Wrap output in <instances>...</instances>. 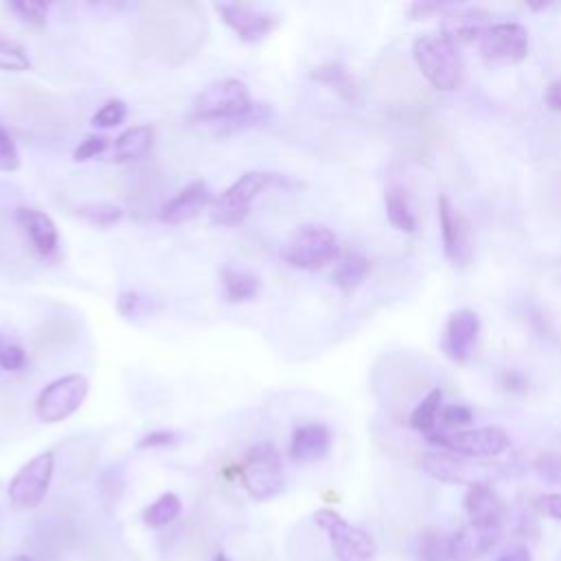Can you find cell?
Returning <instances> with one entry per match:
<instances>
[{
  "instance_id": "obj_29",
  "label": "cell",
  "mask_w": 561,
  "mask_h": 561,
  "mask_svg": "<svg viewBox=\"0 0 561 561\" xmlns=\"http://www.w3.org/2000/svg\"><path fill=\"white\" fill-rule=\"evenodd\" d=\"M182 511V502L175 493H162L153 504H149L142 513V522L149 528H162L171 524Z\"/></svg>"
},
{
  "instance_id": "obj_7",
  "label": "cell",
  "mask_w": 561,
  "mask_h": 561,
  "mask_svg": "<svg viewBox=\"0 0 561 561\" xmlns=\"http://www.w3.org/2000/svg\"><path fill=\"white\" fill-rule=\"evenodd\" d=\"M313 522L327 533L331 550L337 561H373L377 554L375 539L346 522L333 508H318L313 513Z\"/></svg>"
},
{
  "instance_id": "obj_38",
  "label": "cell",
  "mask_w": 561,
  "mask_h": 561,
  "mask_svg": "<svg viewBox=\"0 0 561 561\" xmlns=\"http://www.w3.org/2000/svg\"><path fill=\"white\" fill-rule=\"evenodd\" d=\"M20 169V153L11 138V134L0 125V171H18Z\"/></svg>"
},
{
  "instance_id": "obj_15",
  "label": "cell",
  "mask_w": 561,
  "mask_h": 561,
  "mask_svg": "<svg viewBox=\"0 0 561 561\" xmlns=\"http://www.w3.org/2000/svg\"><path fill=\"white\" fill-rule=\"evenodd\" d=\"M462 504H465L469 526L502 528V522L506 517V506L491 484L478 482L467 486Z\"/></svg>"
},
{
  "instance_id": "obj_9",
  "label": "cell",
  "mask_w": 561,
  "mask_h": 561,
  "mask_svg": "<svg viewBox=\"0 0 561 561\" xmlns=\"http://www.w3.org/2000/svg\"><path fill=\"white\" fill-rule=\"evenodd\" d=\"M90 383L83 375L72 373L64 375L37 394L35 399V414L42 423H61L72 416L85 401Z\"/></svg>"
},
{
  "instance_id": "obj_32",
  "label": "cell",
  "mask_w": 561,
  "mask_h": 561,
  "mask_svg": "<svg viewBox=\"0 0 561 561\" xmlns=\"http://www.w3.org/2000/svg\"><path fill=\"white\" fill-rule=\"evenodd\" d=\"M471 423H473V410L465 403H451V405H443L436 432H458V430H467Z\"/></svg>"
},
{
  "instance_id": "obj_2",
  "label": "cell",
  "mask_w": 561,
  "mask_h": 561,
  "mask_svg": "<svg viewBox=\"0 0 561 561\" xmlns=\"http://www.w3.org/2000/svg\"><path fill=\"white\" fill-rule=\"evenodd\" d=\"M254 101L241 79H219L208 83L191 103V118L208 125H224L241 116Z\"/></svg>"
},
{
  "instance_id": "obj_48",
  "label": "cell",
  "mask_w": 561,
  "mask_h": 561,
  "mask_svg": "<svg viewBox=\"0 0 561 561\" xmlns=\"http://www.w3.org/2000/svg\"><path fill=\"white\" fill-rule=\"evenodd\" d=\"M0 348H2V346H0Z\"/></svg>"
},
{
  "instance_id": "obj_17",
  "label": "cell",
  "mask_w": 561,
  "mask_h": 561,
  "mask_svg": "<svg viewBox=\"0 0 561 561\" xmlns=\"http://www.w3.org/2000/svg\"><path fill=\"white\" fill-rule=\"evenodd\" d=\"M331 430L324 423H305L291 432L289 458L294 462L322 460L331 449Z\"/></svg>"
},
{
  "instance_id": "obj_6",
  "label": "cell",
  "mask_w": 561,
  "mask_h": 561,
  "mask_svg": "<svg viewBox=\"0 0 561 561\" xmlns=\"http://www.w3.org/2000/svg\"><path fill=\"white\" fill-rule=\"evenodd\" d=\"M239 478L254 500H270L278 495L285 486V469L283 460L272 443H256L248 449Z\"/></svg>"
},
{
  "instance_id": "obj_13",
  "label": "cell",
  "mask_w": 561,
  "mask_h": 561,
  "mask_svg": "<svg viewBox=\"0 0 561 561\" xmlns=\"http://www.w3.org/2000/svg\"><path fill=\"white\" fill-rule=\"evenodd\" d=\"M478 333H480V316L469 307L456 309L454 313H449L443 329V337H440L443 355L454 364L467 362L476 346Z\"/></svg>"
},
{
  "instance_id": "obj_28",
  "label": "cell",
  "mask_w": 561,
  "mask_h": 561,
  "mask_svg": "<svg viewBox=\"0 0 561 561\" xmlns=\"http://www.w3.org/2000/svg\"><path fill=\"white\" fill-rule=\"evenodd\" d=\"M75 215L94 228H110L121 221L123 208L112 202H90V204L77 206Z\"/></svg>"
},
{
  "instance_id": "obj_11",
  "label": "cell",
  "mask_w": 561,
  "mask_h": 561,
  "mask_svg": "<svg viewBox=\"0 0 561 561\" xmlns=\"http://www.w3.org/2000/svg\"><path fill=\"white\" fill-rule=\"evenodd\" d=\"M438 226L443 252L451 265H467L471 261V226L465 215L449 202L447 195L438 197Z\"/></svg>"
},
{
  "instance_id": "obj_1",
  "label": "cell",
  "mask_w": 561,
  "mask_h": 561,
  "mask_svg": "<svg viewBox=\"0 0 561 561\" xmlns=\"http://www.w3.org/2000/svg\"><path fill=\"white\" fill-rule=\"evenodd\" d=\"M412 59L425 81L438 92H451L462 81V55L443 31L421 33L412 42Z\"/></svg>"
},
{
  "instance_id": "obj_23",
  "label": "cell",
  "mask_w": 561,
  "mask_h": 561,
  "mask_svg": "<svg viewBox=\"0 0 561 561\" xmlns=\"http://www.w3.org/2000/svg\"><path fill=\"white\" fill-rule=\"evenodd\" d=\"M368 270H370L368 259L357 250H348L337 259V265H335L331 278L340 289L351 291L366 278Z\"/></svg>"
},
{
  "instance_id": "obj_33",
  "label": "cell",
  "mask_w": 561,
  "mask_h": 561,
  "mask_svg": "<svg viewBox=\"0 0 561 561\" xmlns=\"http://www.w3.org/2000/svg\"><path fill=\"white\" fill-rule=\"evenodd\" d=\"M7 9L28 26H44L48 15V4L39 0H13L7 2Z\"/></svg>"
},
{
  "instance_id": "obj_16",
  "label": "cell",
  "mask_w": 561,
  "mask_h": 561,
  "mask_svg": "<svg viewBox=\"0 0 561 561\" xmlns=\"http://www.w3.org/2000/svg\"><path fill=\"white\" fill-rule=\"evenodd\" d=\"M213 191L204 180H193L182 191H178L162 208H160V221L178 226L193 217H197L206 206H210Z\"/></svg>"
},
{
  "instance_id": "obj_19",
  "label": "cell",
  "mask_w": 561,
  "mask_h": 561,
  "mask_svg": "<svg viewBox=\"0 0 561 561\" xmlns=\"http://www.w3.org/2000/svg\"><path fill=\"white\" fill-rule=\"evenodd\" d=\"M15 217L42 256H50L57 252V245H59L57 226L44 210L20 206L15 210Z\"/></svg>"
},
{
  "instance_id": "obj_18",
  "label": "cell",
  "mask_w": 561,
  "mask_h": 561,
  "mask_svg": "<svg viewBox=\"0 0 561 561\" xmlns=\"http://www.w3.org/2000/svg\"><path fill=\"white\" fill-rule=\"evenodd\" d=\"M502 537V528H476L462 526L449 537L451 561H476L486 554Z\"/></svg>"
},
{
  "instance_id": "obj_43",
  "label": "cell",
  "mask_w": 561,
  "mask_h": 561,
  "mask_svg": "<svg viewBox=\"0 0 561 561\" xmlns=\"http://www.w3.org/2000/svg\"><path fill=\"white\" fill-rule=\"evenodd\" d=\"M454 4H447V2H414L410 7V18L412 20H425L434 13H443V11H449Z\"/></svg>"
},
{
  "instance_id": "obj_34",
  "label": "cell",
  "mask_w": 561,
  "mask_h": 561,
  "mask_svg": "<svg viewBox=\"0 0 561 561\" xmlns=\"http://www.w3.org/2000/svg\"><path fill=\"white\" fill-rule=\"evenodd\" d=\"M127 116V105L125 101L121 99H110L107 103H103L96 114L92 116V125L94 127H101V129H110V127H116L125 121Z\"/></svg>"
},
{
  "instance_id": "obj_44",
  "label": "cell",
  "mask_w": 561,
  "mask_h": 561,
  "mask_svg": "<svg viewBox=\"0 0 561 561\" xmlns=\"http://www.w3.org/2000/svg\"><path fill=\"white\" fill-rule=\"evenodd\" d=\"M493 561H533V554L526 546H519V543H513L508 548H504Z\"/></svg>"
},
{
  "instance_id": "obj_47",
  "label": "cell",
  "mask_w": 561,
  "mask_h": 561,
  "mask_svg": "<svg viewBox=\"0 0 561 561\" xmlns=\"http://www.w3.org/2000/svg\"><path fill=\"white\" fill-rule=\"evenodd\" d=\"M13 561H33V559H28V557H18V559H13Z\"/></svg>"
},
{
  "instance_id": "obj_26",
  "label": "cell",
  "mask_w": 561,
  "mask_h": 561,
  "mask_svg": "<svg viewBox=\"0 0 561 561\" xmlns=\"http://www.w3.org/2000/svg\"><path fill=\"white\" fill-rule=\"evenodd\" d=\"M311 79L322 83V85H327V88H331L333 92H337L346 101H355V96H357V85H355L353 77L340 64L331 61V64H322V66L313 68L311 70Z\"/></svg>"
},
{
  "instance_id": "obj_24",
  "label": "cell",
  "mask_w": 561,
  "mask_h": 561,
  "mask_svg": "<svg viewBox=\"0 0 561 561\" xmlns=\"http://www.w3.org/2000/svg\"><path fill=\"white\" fill-rule=\"evenodd\" d=\"M221 291L228 302H248L259 294V278L245 270L224 267L221 270Z\"/></svg>"
},
{
  "instance_id": "obj_42",
  "label": "cell",
  "mask_w": 561,
  "mask_h": 561,
  "mask_svg": "<svg viewBox=\"0 0 561 561\" xmlns=\"http://www.w3.org/2000/svg\"><path fill=\"white\" fill-rule=\"evenodd\" d=\"M535 506L541 515L561 522V493H543L535 500Z\"/></svg>"
},
{
  "instance_id": "obj_3",
  "label": "cell",
  "mask_w": 561,
  "mask_h": 561,
  "mask_svg": "<svg viewBox=\"0 0 561 561\" xmlns=\"http://www.w3.org/2000/svg\"><path fill=\"white\" fill-rule=\"evenodd\" d=\"M280 259L296 270H322L340 259L337 237L322 224H305L287 239L280 250Z\"/></svg>"
},
{
  "instance_id": "obj_20",
  "label": "cell",
  "mask_w": 561,
  "mask_h": 561,
  "mask_svg": "<svg viewBox=\"0 0 561 561\" xmlns=\"http://www.w3.org/2000/svg\"><path fill=\"white\" fill-rule=\"evenodd\" d=\"M489 13L482 9H460L454 4L451 13L443 15V33L449 35L456 44L478 42L482 31L489 26Z\"/></svg>"
},
{
  "instance_id": "obj_10",
  "label": "cell",
  "mask_w": 561,
  "mask_h": 561,
  "mask_svg": "<svg viewBox=\"0 0 561 561\" xmlns=\"http://www.w3.org/2000/svg\"><path fill=\"white\" fill-rule=\"evenodd\" d=\"M55 471V454L42 451L33 456L9 482V500L20 508H35L48 493Z\"/></svg>"
},
{
  "instance_id": "obj_8",
  "label": "cell",
  "mask_w": 561,
  "mask_h": 561,
  "mask_svg": "<svg viewBox=\"0 0 561 561\" xmlns=\"http://www.w3.org/2000/svg\"><path fill=\"white\" fill-rule=\"evenodd\" d=\"M478 50L491 66H515L528 57V31L519 22H491L478 37Z\"/></svg>"
},
{
  "instance_id": "obj_46",
  "label": "cell",
  "mask_w": 561,
  "mask_h": 561,
  "mask_svg": "<svg viewBox=\"0 0 561 561\" xmlns=\"http://www.w3.org/2000/svg\"><path fill=\"white\" fill-rule=\"evenodd\" d=\"M213 561H230V559H228V557H226V554H224V552H217V554H215V559H213Z\"/></svg>"
},
{
  "instance_id": "obj_41",
  "label": "cell",
  "mask_w": 561,
  "mask_h": 561,
  "mask_svg": "<svg viewBox=\"0 0 561 561\" xmlns=\"http://www.w3.org/2000/svg\"><path fill=\"white\" fill-rule=\"evenodd\" d=\"M497 381H500V386H502L504 390L515 392V394H522V392H526V388H528V379H526L524 373L517 370V368H504V370L500 373Z\"/></svg>"
},
{
  "instance_id": "obj_35",
  "label": "cell",
  "mask_w": 561,
  "mask_h": 561,
  "mask_svg": "<svg viewBox=\"0 0 561 561\" xmlns=\"http://www.w3.org/2000/svg\"><path fill=\"white\" fill-rule=\"evenodd\" d=\"M116 309L121 311V316L125 318H138V316H147L153 309V300L138 294V291H125L118 296L116 300Z\"/></svg>"
},
{
  "instance_id": "obj_25",
  "label": "cell",
  "mask_w": 561,
  "mask_h": 561,
  "mask_svg": "<svg viewBox=\"0 0 561 561\" xmlns=\"http://www.w3.org/2000/svg\"><path fill=\"white\" fill-rule=\"evenodd\" d=\"M443 410V390L432 388L410 412V427L421 432L423 436H430L438 427V416Z\"/></svg>"
},
{
  "instance_id": "obj_39",
  "label": "cell",
  "mask_w": 561,
  "mask_h": 561,
  "mask_svg": "<svg viewBox=\"0 0 561 561\" xmlns=\"http://www.w3.org/2000/svg\"><path fill=\"white\" fill-rule=\"evenodd\" d=\"M26 366V353L18 344H7L0 348V368L4 370H22Z\"/></svg>"
},
{
  "instance_id": "obj_27",
  "label": "cell",
  "mask_w": 561,
  "mask_h": 561,
  "mask_svg": "<svg viewBox=\"0 0 561 561\" xmlns=\"http://www.w3.org/2000/svg\"><path fill=\"white\" fill-rule=\"evenodd\" d=\"M274 112L267 103H252L241 116L224 123V125H217V131L221 136L226 134H237V131H245V129H256V127H263L272 121Z\"/></svg>"
},
{
  "instance_id": "obj_45",
  "label": "cell",
  "mask_w": 561,
  "mask_h": 561,
  "mask_svg": "<svg viewBox=\"0 0 561 561\" xmlns=\"http://www.w3.org/2000/svg\"><path fill=\"white\" fill-rule=\"evenodd\" d=\"M543 101L552 112H561V79H554L552 83H548Z\"/></svg>"
},
{
  "instance_id": "obj_40",
  "label": "cell",
  "mask_w": 561,
  "mask_h": 561,
  "mask_svg": "<svg viewBox=\"0 0 561 561\" xmlns=\"http://www.w3.org/2000/svg\"><path fill=\"white\" fill-rule=\"evenodd\" d=\"M180 438L175 432L171 430H153L149 434H145L140 440H138V449H153V447H171L175 445Z\"/></svg>"
},
{
  "instance_id": "obj_37",
  "label": "cell",
  "mask_w": 561,
  "mask_h": 561,
  "mask_svg": "<svg viewBox=\"0 0 561 561\" xmlns=\"http://www.w3.org/2000/svg\"><path fill=\"white\" fill-rule=\"evenodd\" d=\"M110 147V138L107 136H101V134H88L72 151V158L77 162H85V160H92L96 156H101L105 149Z\"/></svg>"
},
{
  "instance_id": "obj_31",
  "label": "cell",
  "mask_w": 561,
  "mask_h": 561,
  "mask_svg": "<svg viewBox=\"0 0 561 561\" xmlns=\"http://www.w3.org/2000/svg\"><path fill=\"white\" fill-rule=\"evenodd\" d=\"M28 68H31V59H28V53L24 50V46L0 35V70L24 72Z\"/></svg>"
},
{
  "instance_id": "obj_36",
  "label": "cell",
  "mask_w": 561,
  "mask_h": 561,
  "mask_svg": "<svg viewBox=\"0 0 561 561\" xmlns=\"http://www.w3.org/2000/svg\"><path fill=\"white\" fill-rule=\"evenodd\" d=\"M535 471L541 480L550 484H561V454L559 451H546L537 456Z\"/></svg>"
},
{
  "instance_id": "obj_30",
  "label": "cell",
  "mask_w": 561,
  "mask_h": 561,
  "mask_svg": "<svg viewBox=\"0 0 561 561\" xmlns=\"http://www.w3.org/2000/svg\"><path fill=\"white\" fill-rule=\"evenodd\" d=\"M449 537L440 530H425L419 541V561H451Z\"/></svg>"
},
{
  "instance_id": "obj_14",
  "label": "cell",
  "mask_w": 561,
  "mask_h": 561,
  "mask_svg": "<svg viewBox=\"0 0 561 561\" xmlns=\"http://www.w3.org/2000/svg\"><path fill=\"white\" fill-rule=\"evenodd\" d=\"M421 469L445 484H478V482H486L489 469L484 467H476L471 462H467L460 456L447 454V451H427L421 456Z\"/></svg>"
},
{
  "instance_id": "obj_21",
  "label": "cell",
  "mask_w": 561,
  "mask_h": 561,
  "mask_svg": "<svg viewBox=\"0 0 561 561\" xmlns=\"http://www.w3.org/2000/svg\"><path fill=\"white\" fill-rule=\"evenodd\" d=\"M156 138L153 125H134L118 134L112 142V160L114 162H134L149 153Z\"/></svg>"
},
{
  "instance_id": "obj_5",
  "label": "cell",
  "mask_w": 561,
  "mask_h": 561,
  "mask_svg": "<svg viewBox=\"0 0 561 561\" xmlns=\"http://www.w3.org/2000/svg\"><path fill=\"white\" fill-rule=\"evenodd\" d=\"M425 438L430 445L460 458H493L511 447L508 434L497 425L467 427L458 432H434Z\"/></svg>"
},
{
  "instance_id": "obj_4",
  "label": "cell",
  "mask_w": 561,
  "mask_h": 561,
  "mask_svg": "<svg viewBox=\"0 0 561 561\" xmlns=\"http://www.w3.org/2000/svg\"><path fill=\"white\" fill-rule=\"evenodd\" d=\"M272 184H283V178L270 171H245L213 202V224L224 228L239 226L250 215L252 202L259 193Z\"/></svg>"
},
{
  "instance_id": "obj_22",
  "label": "cell",
  "mask_w": 561,
  "mask_h": 561,
  "mask_svg": "<svg viewBox=\"0 0 561 561\" xmlns=\"http://www.w3.org/2000/svg\"><path fill=\"white\" fill-rule=\"evenodd\" d=\"M383 204H386V217L394 230L408 232V234L416 230V215L412 210L410 197L403 186L399 184L388 186L383 195Z\"/></svg>"
},
{
  "instance_id": "obj_12",
  "label": "cell",
  "mask_w": 561,
  "mask_h": 561,
  "mask_svg": "<svg viewBox=\"0 0 561 561\" xmlns=\"http://www.w3.org/2000/svg\"><path fill=\"white\" fill-rule=\"evenodd\" d=\"M215 11L221 15L224 24L230 26L237 33V37L245 44L265 39L278 26L276 15L243 2H217Z\"/></svg>"
}]
</instances>
